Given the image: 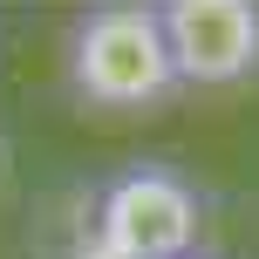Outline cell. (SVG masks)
<instances>
[{
  "instance_id": "obj_1",
  "label": "cell",
  "mask_w": 259,
  "mask_h": 259,
  "mask_svg": "<svg viewBox=\"0 0 259 259\" xmlns=\"http://www.w3.org/2000/svg\"><path fill=\"white\" fill-rule=\"evenodd\" d=\"M68 89L89 109L137 116L178 96V68L164 48V14L137 0H103L82 7L68 27Z\"/></svg>"
},
{
  "instance_id": "obj_2",
  "label": "cell",
  "mask_w": 259,
  "mask_h": 259,
  "mask_svg": "<svg viewBox=\"0 0 259 259\" xmlns=\"http://www.w3.org/2000/svg\"><path fill=\"white\" fill-rule=\"evenodd\" d=\"M198 205L191 178H178L170 164H130L103 184L96 205V239L109 259H198Z\"/></svg>"
},
{
  "instance_id": "obj_3",
  "label": "cell",
  "mask_w": 259,
  "mask_h": 259,
  "mask_svg": "<svg viewBox=\"0 0 259 259\" xmlns=\"http://www.w3.org/2000/svg\"><path fill=\"white\" fill-rule=\"evenodd\" d=\"M178 89H232L259 75V0H164Z\"/></svg>"
}]
</instances>
